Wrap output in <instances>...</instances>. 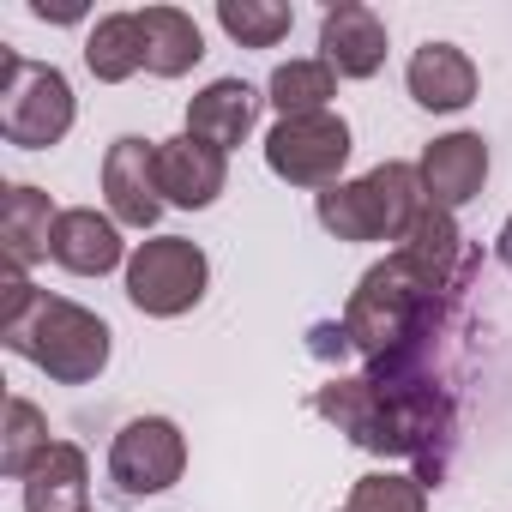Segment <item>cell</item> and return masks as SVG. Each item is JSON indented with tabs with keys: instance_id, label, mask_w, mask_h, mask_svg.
Listing matches in <instances>:
<instances>
[{
	"instance_id": "6da1fadb",
	"label": "cell",
	"mask_w": 512,
	"mask_h": 512,
	"mask_svg": "<svg viewBox=\"0 0 512 512\" xmlns=\"http://www.w3.org/2000/svg\"><path fill=\"white\" fill-rule=\"evenodd\" d=\"M470 290H476V278H440V272H428L416 253H386L380 266H368L362 272V284L350 290V302H344V332H350V344H356V356L362 362H380V356H392L422 320H434L440 308H452V302H470Z\"/></svg>"
},
{
	"instance_id": "7a4b0ae2",
	"label": "cell",
	"mask_w": 512,
	"mask_h": 512,
	"mask_svg": "<svg viewBox=\"0 0 512 512\" xmlns=\"http://www.w3.org/2000/svg\"><path fill=\"white\" fill-rule=\"evenodd\" d=\"M0 338H7L13 356L37 362L49 380H61V386H91V380L109 368V338H115V332H109L91 308L37 290L13 320H0Z\"/></svg>"
},
{
	"instance_id": "3957f363",
	"label": "cell",
	"mask_w": 512,
	"mask_h": 512,
	"mask_svg": "<svg viewBox=\"0 0 512 512\" xmlns=\"http://www.w3.org/2000/svg\"><path fill=\"white\" fill-rule=\"evenodd\" d=\"M422 205H428V193H422L416 163H380V169L338 181L314 199L320 223L338 241H404Z\"/></svg>"
},
{
	"instance_id": "277c9868",
	"label": "cell",
	"mask_w": 512,
	"mask_h": 512,
	"mask_svg": "<svg viewBox=\"0 0 512 512\" xmlns=\"http://www.w3.org/2000/svg\"><path fill=\"white\" fill-rule=\"evenodd\" d=\"M67 127H73V85H67V73L0 49V133H7V145L43 151V145H61Z\"/></svg>"
},
{
	"instance_id": "5b68a950",
	"label": "cell",
	"mask_w": 512,
	"mask_h": 512,
	"mask_svg": "<svg viewBox=\"0 0 512 512\" xmlns=\"http://www.w3.org/2000/svg\"><path fill=\"white\" fill-rule=\"evenodd\" d=\"M205 278H211V266H205L199 241L157 235V241H139V253L127 260V302L151 320H175V314L199 308Z\"/></svg>"
},
{
	"instance_id": "8992f818",
	"label": "cell",
	"mask_w": 512,
	"mask_h": 512,
	"mask_svg": "<svg viewBox=\"0 0 512 512\" xmlns=\"http://www.w3.org/2000/svg\"><path fill=\"white\" fill-rule=\"evenodd\" d=\"M266 163L278 181L290 187H338L344 163H350V121L320 109V115H290L266 133Z\"/></svg>"
},
{
	"instance_id": "52a82bcc",
	"label": "cell",
	"mask_w": 512,
	"mask_h": 512,
	"mask_svg": "<svg viewBox=\"0 0 512 512\" xmlns=\"http://www.w3.org/2000/svg\"><path fill=\"white\" fill-rule=\"evenodd\" d=\"M187 470V440L169 416H139L115 434L109 446V488L121 500H145V494H163L175 488Z\"/></svg>"
},
{
	"instance_id": "ba28073f",
	"label": "cell",
	"mask_w": 512,
	"mask_h": 512,
	"mask_svg": "<svg viewBox=\"0 0 512 512\" xmlns=\"http://www.w3.org/2000/svg\"><path fill=\"white\" fill-rule=\"evenodd\" d=\"M103 193H109V217L127 229H151L163 211V181H157V139H115L103 157Z\"/></svg>"
},
{
	"instance_id": "9c48e42d",
	"label": "cell",
	"mask_w": 512,
	"mask_h": 512,
	"mask_svg": "<svg viewBox=\"0 0 512 512\" xmlns=\"http://www.w3.org/2000/svg\"><path fill=\"white\" fill-rule=\"evenodd\" d=\"M157 181H163V205H181V211H205L223 181H229V157L193 133L181 139H157Z\"/></svg>"
},
{
	"instance_id": "30bf717a",
	"label": "cell",
	"mask_w": 512,
	"mask_h": 512,
	"mask_svg": "<svg viewBox=\"0 0 512 512\" xmlns=\"http://www.w3.org/2000/svg\"><path fill=\"white\" fill-rule=\"evenodd\" d=\"M416 175H422L428 205H440V211L470 205L482 193V181H488V145H482V133H446V139H434L422 151Z\"/></svg>"
},
{
	"instance_id": "8fae6325",
	"label": "cell",
	"mask_w": 512,
	"mask_h": 512,
	"mask_svg": "<svg viewBox=\"0 0 512 512\" xmlns=\"http://www.w3.org/2000/svg\"><path fill=\"white\" fill-rule=\"evenodd\" d=\"M320 61L338 79H374L386 67V25H380V13L356 7V0H338V7L320 19Z\"/></svg>"
},
{
	"instance_id": "7c38bea8",
	"label": "cell",
	"mask_w": 512,
	"mask_h": 512,
	"mask_svg": "<svg viewBox=\"0 0 512 512\" xmlns=\"http://www.w3.org/2000/svg\"><path fill=\"white\" fill-rule=\"evenodd\" d=\"M49 260H55L61 272H73V278H103V272H115V266H121V229H115V217H103V211H91V205L61 211L55 241H49Z\"/></svg>"
},
{
	"instance_id": "4fadbf2b",
	"label": "cell",
	"mask_w": 512,
	"mask_h": 512,
	"mask_svg": "<svg viewBox=\"0 0 512 512\" xmlns=\"http://www.w3.org/2000/svg\"><path fill=\"white\" fill-rule=\"evenodd\" d=\"M55 223H61V211L49 205V193L13 181L7 199H0V241H7V266L31 272L43 253H49V241H55Z\"/></svg>"
},
{
	"instance_id": "5bb4252c",
	"label": "cell",
	"mask_w": 512,
	"mask_h": 512,
	"mask_svg": "<svg viewBox=\"0 0 512 512\" xmlns=\"http://www.w3.org/2000/svg\"><path fill=\"white\" fill-rule=\"evenodd\" d=\"M404 79H410V97L422 109H434V115H452V109H464L476 97V67L452 43H422L410 55V73Z\"/></svg>"
},
{
	"instance_id": "9a60e30c",
	"label": "cell",
	"mask_w": 512,
	"mask_h": 512,
	"mask_svg": "<svg viewBox=\"0 0 512 512\" xmlns=\"http://www.w3.org/2000/svg\"><path fill=\"white\" fill-rule=\"evenodd\" d=\"M253 115H260V91L241 85V79H211V85L187 103V133L205 139V145H217V151H229V145L247 139Z\"/></svg>"
},
{
	"instance_id": "2e32d148",
	"label": "cell",
	"mask_w": 512,
	"mask_h": 512,
	"mask_svg": "<svg viewBox=\"0 0 512 512\" xmlns=\"http://www.w3.org/2000/svg\"><path fill=\"white\" fill-rule=\"evenodd\" d=\"M25 512H91V464L73 440H55L25 476Z\"/></svg>"
},
{
	"instance_id": "e0dca14e",
	"label": "cell",
	"mask_w": 512,
	"mask_h": 512,
	"mask_svg": "<svg viewBox=\"0 0 512 512\" xmlns=\"http://www.w3.org/2000/svg\"><path fill=\"white\" fill-rule=\"evenodd\" d=\"M139 25H145V73L157 79H181L205 55V37L181 7H145Z\"/></svg>"
},
{
	"instance_id": "ac0fdd59",
	"label": "cell",
	"mask_w": 512,
	"mask_h": 512,
	"mask_svg": "<svg viewBox=\"0 0 512 512\" xmlns=\"http://www.w3.org/2000/svg\"><path fill=\"white\" fill-rule=\"evenodd\" d=\"M85 67H91L103 85L133 79V73L145 67V25H139V13H109V19H97L91 37H85Z\"/></svg>"
},
{
	"instance_id": "d6986e66",
	"label": "cell",
	"mask_w": 512,
	"mask_h": 512,
	"mask_svg": "<svg viewBox=\"0 0 512 512\" xmlns=\"http://www.w3.org/2000/svg\"><path fill=\"white\" fill-rule=\"evenodd\" d=\"M332 97H338V73H332L326 61H284V67L272 73V85H266V103L278 109V121H290V115H320Z\"/></svg>"
},
{
	"instance_id": "ffe728a7",
	"label": "cell",
	"mask_w": 512,
	"mask_h": 512,
	"mask_svg": "<svg viewBox=\"0 0 512 512\" xmlns=\"http://www.w3.org/2000/svg\"><path fill=\"white\" fill-rule=\"evenodd\" d=\"M49 416L31 404V398H7V440H0V470L7 476H31L43 458H49Z\"/></svg>"
},
{
	"instance_id": "44dd1931",
	"label": "cell",
	"mask_w": 512,
	"mask_h": 512,
	"mask_svg": "<svg viewBox=\"0 0 512 512\" xmlns=\"http://www.w3.org/2000/svg\"><path fill=\"white\" fill-rule=\"evenodd\" d=\"M217 25L241 43V49H278L296 25L290 7H278V0H217Z\"/></svg>"
},
{
	"instance_id": "7402d4cb",
	"label": "cell",
	"mask_w": 512,
	"mask_h": 512,
	"mask_svg": "<svg viewBox=\"0 0 512 512\" xmlns=\"http://www.w3.org/2000/svg\"><path fill=\"white\" fill-rule=\"evenodd\" d=\"M338 512H428V482L416 476H392V470H374L350 488V500Z\"/></svg>"
},
{
	"instance_id": "603a6c76",
	"label": "cell",
	"mask_w": 512,
	"mask_h": 512,
	"mask_svg": "<svg viewBox=\"0 0 512 512\" xmlns=\"http://www.w3.org/2000/svg\"><path fill=\"white\" fill-rule=\"evenodd\" d=\"M308 350H314L320 362H344V356H350L356 344H350V332H344V320H338V326H332V320H320V326L308 332Z\"/></svg>"
},
{
	"instance_id": "cb8c5ba5",
	"label": "cell",
	"mask_w": 512,
	"mask_h": 512,
	"mask_svg": "<svg viewBox=\"0 0 512 512\" xmlns=\"http://www.w3.org/2000/svg\"><path fill=\"white\" fill-rule=\"evenodd\" d=\"M500 266L512 272V217H506V229H500Z\"/></svg>"
}]
</instances>
